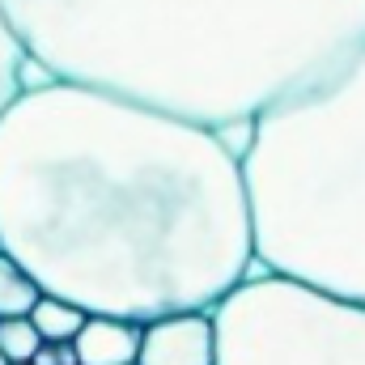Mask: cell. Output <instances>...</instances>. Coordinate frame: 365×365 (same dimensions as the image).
I'll return each instance as SVG.
<instances>
[{"label":"cell","mask_w":365,"mask_h":365,"mask_svg":"<svg viewBox=\"0 0 365 365\" xmlns=\"http://www.w3.org/2000/svg\"><path fill=\"white\" fill-rule=\"evenodd\" d=\"M26 68H30V60H26V51H21V43L0 9V110L26 90Z\"/></svg>","instance_id":"9"},{"label":"cell","mask_w":365,"mask_h":365,"mask_svg":"<svg viewBox=\"0 0 365 365\" xmlns=\"http://www.w3.org/2000/svg\"><path fill=\"white\" fill-rule=\"evenodd\" d=\"M255 264L365 306V47L238 149Z\"/></svg>","instance_id":"3"},{"label":"cell","mask_w":365,"mask_h":365,"mask_svg":"<svg viewBox=\"0 0 365 365\" xmlns=\"http://www.w3.org/2000/svg\"><path fill=\"white\" fill-rule=\"evenodd\" d=\"M30 68L247 136L365 47V0H0Z\"/></svg>","instance_id":"2"},{"label":"cell","mask_w":365,"mask_h":365,"mask_svg":"<svg viewBox=\"0 0 365 365\" xmlns=\"http://www.w3.org/2000/svg\"><path fill=\"white\" fill-rule=\"evenodd\" d=\"M30 365H60V357H56V344H38V353L30 357Z\"/></svg>","instance_id":"11"},{"label":"cell","mask_w":365,"mask_h":365,"mask_svg":"<svg viewBox=\"0 0 365 365\" xmlns=\"http://www.w3.org/2000/svg\"><path fill=\"white\" fill-rule=\"evenodd\" d=\"M136 349H140V323L110 314H86L81 331L73 336L77 365H136Z\"/></svg>","instance_id":"6"},{"label":"cell","mask_w":365,"mask_h":365,"mask_svg":"<svg viewBox=\"0 0 365 365\" xmlns=\"http://www.w3.org/2000/svg\"><path fill=\"white\" fill-rule=\"evenodd\" d=\"M136 365H212V314L182 310L140 323Z\"/></svg>","instance_id":"5"},{"label":"cell","mask_w":365,"mask_h":365,"mask_svg":"<svg viewBox=\"0 0 365 365\" xmlns=\"http://www.w3.org/2000/svg\"><path fill=\"white\" fill-rule=\"evenodd\" d=\"M0 365H9V361H4V357H0Z\"/></svg>","instance_id":"12"},{"label":"cell","mask_w":365,"mask_h":365,"mask_svg":"<svg viewBox=\"0 0 365 365\" xmlns=\"http://www.w3.org/2000/svg\"><path fill=\"white\" fill-rule=\"evenodd\" d=\"M34 302H38V284L0 251V319H26Z\"/></svg>","instance_id":"8"},{"label":"cell","mask_w":365,"mask_h":365,"mask_svg":"<svg viewBox=\"0 0 365 365\" xmlns=\"http://www.w3.org/2000/svg\"><path fill=\"white\" fill-rule=\"evenodd\" d=\"M26 365H30V361H26Z\"/></svg>","instance_id":"13"},{"label":"cell","mask_w":365,"mask_h":365,"mask_svg":"<svg viewBox=\"0 0 365 365\" xmlns=\"http://www.w3.org/2000/svg\"><path fill=\"white\" fill-rule=\"evenodd\" d=\"M0 251L38 293L149 323L212 310L255 268L238 149L43 77L0 110Z\"/></svg>","instance_id":"1"},{"label":"cell","mask_w":365,"mask_h":365,"mask_svg":"<svg viewBox=\"0 0 365 365\" xmlns=\"http://www.w3.org/2000/svg\"><path fill=\"white\" fill-rule=\"evenodd\" d=\"M38 331L30 327V319H0V357L9 365H26L38 353Z\"/></svg>","instance_id":"10"},{"label":"cell","mask_w":365,"mask_h":365,"mask_svg":"<svg viewBox=\"0 0 365 365\" xmlns=\"http://www.w3.org/2000/svg\"><path fill=\"white\" fill-rule=\"evenodd\" d=\"M26 319H30V327L38 331L43 344H73V336L86 323V310H77L73 302H60L51 293H38V302L30 306Z\"/></svg>","instance_id":"7"},{"label":"cell","mask_w":365,"mask_h":365,"mask_svg":"<svg viewBox=\"0 0 365 365\" xmlns=\"http://www.w3.org/2000/svg\"><path fill=\"white\" fill-rule=\"evenodd\" d=\"M212 365H365V306L247 272L212 310Z\"/></svg>","instance_id":"4"}]
</instances>
